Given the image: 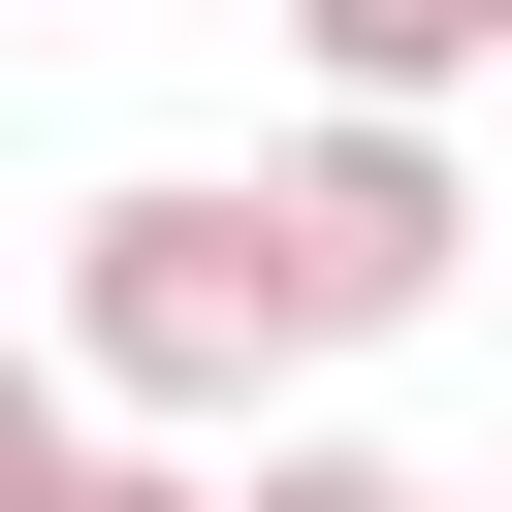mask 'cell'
<instances>
[{
	"mask_svg": "<svg viewBox=\"0 0 512 512\" xmlns=\"http://www.w3.org/2000/svg\"><path fill=\"white\" fill-rule=\"evenodd\" d=\"M224 512H448V480H416V448H256Z\"/></svg>",
	"mask_w": 512,
	"mask_h": 512,
	"instance_id": "cell-5",
	"label": "cell"
},
{
	"mask_svg": "<svg viewBox=\"0 0 512 512\" xmlns=\"http://www.w3.org/2000/svg\"><path fill=\"white\" fill-rule=\"evenodd\" d=\"M288 64H320V96H480L512 0H288Z\"/></svg>",
	"mask_w": 512,
	"mask_h": 512,
	"instance_id": "cell-3",
	"label": "cell"
},
{
	"mask_svg": "<svg viewBox=\"0 0 512 512\" xmlns=\"http://www.w3.org/2000/svg\"><path fill=\"white\" fill-rule=\"evenodd\" d=\"M64 448H96V384H64V352H0V512H64Z\"/></svg>",
	"mask_w": 512,
	"mask_h": 512,
	"instance_id": "cell-4",
	"label": "cell"
},
{
	"mask_svg": "<svg viewBox=\"0 0 512 512\" xmlns=\"http://www.w3.org/2000/svg\"><path fill=\"white\" fill-rule=\"evenodd\" d=\"M256 224H288L320 352H384V320H448V256H480V160H448V96H320V128L256 160Z\"/></svg>",
	"mask_w": 512,
	"mask_h": 512,
	"instance_id": "cell-2",
	"label": "cell"
},
{
	"mask_svg": "<svg viewBox=\"0 0 512 512\" xmlns=\"http://www.w3.org/2000/svg\"><path fill=\"white\" fill-rule=\"evenodd\" d=\"M288 352H320V288H288V224H256L224 160H128V192L64 224V384H96L128 448H224Z\"/></svg>",
	"mask_w": 512,
	"mask_h": 512,
	"instance_id": "cell-1",
	"label": "cell"
}]
</instances>
